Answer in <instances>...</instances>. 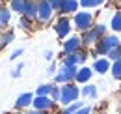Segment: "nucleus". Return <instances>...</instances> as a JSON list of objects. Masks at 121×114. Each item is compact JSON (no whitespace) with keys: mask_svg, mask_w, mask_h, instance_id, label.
Here are the masks:
<instances>
[{"mask_svg":"<svg viewBox=\"0 0 121 114\" xmlns=\"http://www.w3.org/2000/svg\"><path fill=\"white\" fill-rule=\"evenodd\" d=\"M116 47H121V41L117 36H112V34H104L99 41H97V45L93 47V54L95 56H106L112 49H116Z\"/></svg>","mask_w":121,"mask_h":114,"instance_id":"1","label":"nucleus"},{"mask_svg":"<svg viewBox=\"0 0 121 114\" xmlns=\"http://www.w3.org/2000/svg\"><path fill=\"white\" fill-rule=\"evenodd\" d=\"M106 34V26L104 24H97V26H91L90 30H86V32H82V45L86 47V49H90V47H95L97 41L103 38Z\"/></svg>","mask_w":121,"mask_h":114,"instance_id":"2","label":"nucleus"},{"mask_svg":"<svg viewBox=\"0 0 121 114\" xmlns=\"http://www.w3.org/2000/svg\"><path fill=\"white\" fill-rule=\"evenodd\" d=\"M80 95V88L73 82H67V84L60 86V103L63 107H69L71 103H75Z\"/></svg>","mask_w":121,"mask_h":114,"instance_id":"3","label":"nucleus"},{"mask_svg":"<svg viewBox=\"0 0 121 114\" xmlns=\"http://www.w3.org/2000/svg\"><path fill=\"white\" fill-rule=\"evenodd\" d=\"M76 71H78L76 66H65V64H61L60 67H58V71H56V75H54L56 84H67V82H73Z\"/></svg>","mask_w":121,"mask_h":114,"instance_id":"4","label":"nucleus"},{"mask_svg":"<svg viewBox=\"0 0 121 114\" xmlns=\"http://www.w3.org/2000/svg\"><path fill=\"white\" fill-rule=\"evenodd\" d=\"M73 24H75L76 30H80V32H86V30H90L93 26V15L90 11H76L75 17H73Z\"/></svg>","mask_w":121,"mask_h":114,"instance_id":"5","label":"nucleus"},{"mask_svg":"<svg viewBox=\"0 0 121 114\" xmlns=\"http://www.w3.org/2000/svg\"><path fill=\"white\" fill-rule=\"evenodd\" d=\"M52 15H54V10L48 4V0H39V4H37V19L35 21L39 24H47V23L52 21Z\"/></svg>","mask_w":121,"mask_h":114,"instance_id":"6","label":"nucleus"},{"mask_svg":"<svg viewBox=\"0 0 121 114\" xmlns=\"http://www.w3.org/2000/svg\"><path fill=\"white\" fill-rule=\"evenodd\" d=\"M32 105H34L35 110H41V112H48V110H52L56 107V103L50 99L48 95H35L34 101H32Z\"/></svg>","mask_w":121,"mask_h":114,"instance_id":"7","label":"nucleus"},{"mask_svg":"<svg viewBox=\"0 0 121 114\" xmlns=\"http://www.w3.org/2000/svg\"><path fill=\"white\" fill-rule=\"evenodd\" d=\"M54 30H56V36L60 39L67 38L69 32H71V21H69V17L67 15H61L60 19L56 21V24H54Z\"/></svg>","mask_w":121,"mask_h":114,"instance_id":"8","label":"nucleus"},{"mask_svg":"<svg viewBox=\"0 0 121 114\" xmlns=\"http://www.w3.org/2000/svg\"><path fill=\"white\" fill-rule=\"evenodd\" d=\"M82 38H78V36H71V38H67V41L63 43V54H73V52H78V51H82Z\"/></svg>","mask_w":121,"mask_h":114,"instance_id":"9","label":"nucleus"},{"mask_svg":"<svg viewBox=\"0 0 121 114\" xmlns=\"http://www.w3.org/2000/svg\"><path fill=\"white\" fill-rule=\"evenodd\" d=\"M78 8H80L78 0H63V2H61V8H60V11H58V13H61V15L76 13V11H78Z\"/></svg>","mask_w":121,"mask_h":114,"instance_id":"10","label":"nucleus"},{"mask_svg":"<svg viewBox=\"0 0 121 114\" xmlns=\"http://www.w3.org/2000/svg\"><path fill=\"white\" fill-rule=\"evenodd\" d=\"M110 67H112V62L108 60V58H95V62H93V71L97 73H108L110 71Z\"/></svg>","mask_w":121,"mask_h":114,"instance_id":"11","label":"nucleus"},{"mask_svg":"<svg viewBox=\"0 0 121 114\" xmlns=\"http://www.w3.org/2000/svg\"><path fill=\"white\" fill-rule=\"evenodd\" d=\"M37 4H39V0H26V8H24V17H28L32 21H35L37 19Z\"/></svg>","mask_w":121,"mask_h":114,"instance_id":"12","label":"nucleus"},{"mask_svg":"<svg viewBox=\"0 0 121 114\" xmlns=\"http://www.w3.org/2000/svg\"><path fill=\"white\" fill-rule=\"evenodd\" d=\"M32 101H34V95H32L30 92H24V94H21L15 101V109L17 110H21V109H26V107H30Z\"/></svg>","mask_w":121,"mask_h":114,"instance_id":"13","label":"nucleus"},{"mask_svg":"<svg viewBox=\"0 0 121 114\" xmlns=\"http://www.w3.org/2000/svg\"><path fill=\"white\" fill-rule=\"evenodd\" d=\"M91 75H93V69H90V67H80V69L76 71V75H75V82L86 84V82L91 79Z\"/></svg>","mask_w":121,"mask_h":114,"instance_id":"14","label":"nucleus"},{"mask_svg":"<svg viewBox=\"0 0 121 114\" xmlns=\"http://www.w3.org/2000/svg\"><path fill=\"white\" fill-rule=\"evenodd\" d=\"M80 95H82V97H90V99H97V86L84 84L82 90H80Z\"/></svg>","mask_w":121,"mask_h":114,"instance_id":"15","label":"nucleus"},{"mask_svg":"<svg viewBox=\"0 0 121 114\" xmlns=\"http://www.w3.org/2000/svg\"><path fill=\"white\" fill-rule=\"evenodd\" d=\"M24 8H26V0H9V10L15 11V13H24Z\"/></svg>","mask_w":121,"mask_h":114,"instance_id":"16","label":"nucleus"},{"mask_svg":"<svg viewBox=\"0 0 121 114\" xmlns=\"http://www.w3.org/2000/svg\"><path fill=\"white\" fill-rule=\"evenodd\" d=\"M11 21V10L9 8H0V26H8Z\"/></svg>","mask_w":121,"mask_h":114,"instance_id":"17","label":"nucleus"},{"mask_svg":"<svg viewBox=\"0 0 121 114\" xmlns=\"http://www.w3.org/2000/svg\"><path fill=\"white\" fill-rule=\"evenodd\" d=\"M110 26L114 32H121V11H116L112 15V21H110Z\"/></svg>","mask_w":121,"mask_h":114,"instance_id":"18","label":"nucleus"},{"mask_svg":"<svg viewBox=\"0 0 121 114\" xmlns=\"http://www.w3.org/2000/svg\"><path fill=\"white\" fill-rule=\"evenodd\" d=\"M13 38H15V34H13V30H8V32H2V36H0V45H2V47H6V45H9V43L13 41Z\"/></svg>","mask_w":121,"mask_h":114,"instance_id":"19","label":"nucleus"},{"mask_svg":"<svg viewBox=\"0 0 121 114\" xmlns=\"http://www.w3.org/2000/svg\"><path fill=\"white\" fill-rule=\"evenodd\" d=\"M19 26L22 30H26V32H30L32 26H34V21L28 19V17H24V15H21V19H19Z\"/></svg>","mask_w":121,"mask_h":114,"instance_id":"20","label":"nucleus"},{"mask_svg":"<svg viewBox=\"0 0 121 114\" xmlns=\"http://www.w3.org/2000/svg\"><path fill=\"white\" fill-rule=\"evenodd\" d=\"M80 8H97L101 4H104V0H78Z\"/></svg>","mask_w":121,"mask_h":114,"instance_id":"21","label":"nucleus"},{"mask_svg":"<svg viewBox=\"0 0 121 114\" xmlns=\"http://www.w3.org/2000/svg\"><path fill=\"white\" fill-rule=\"evenodd\" d=\"M106 58H108L110 62H117V60H121V47H116V49H112V51L106 54Z\"/></svg>","mask_w":121,"mask_h":114,"instance_id":"22","label":"nucleus"},{"mask_svg":"<svg viewBox=\"0 0 121 114\" xmlns=\"http://www.w3.org/2000/svg\"><path fill=\"white\" fill-rule=\"evenodd\" d=\"M110 71H112V77H114V79H121V60H117V62H112Z\"/></svg>","mask_w":121,"mask_h":114,"instance_id":"23","label":"nucleus"},{"mask_svg":"<svg viewBox=\"0 0 121 114\" xmlns=\"http://www.w3.org/2000/svg\"><path fill=\"white\" fill-rule=\"evenodd\" d=\"M52 90V84H39L35 90V95H48Z\"/></svg>","mask_w":121,"mask_h":114,"instance_id":"24","label":"nucleus"},{"mask_svg":"<svg viewBox=\"0 0 121 114\" xmlns=\"http://www.w3.org/2000/svg\"><path fill=\"white\" fill-rule=\"evenodd\" d=\"M48 97L54 101V103H60V86L52 84V90H50V94H48Z\"/></svg>","mask_w":121,"mask_h":114,"instance_id":"25","label":"nucleus"},{"mask_svg":"<svg viewBox=\"0 0 121 114\" xmlns=\"http://www.w3.org/2000/svg\"><path fill=\"white\" fill-rule=\"evenodd\" d=\"M82 107H84V105H82L80 101H75V103H71L69 107H65V110H67L69 114H75L76 110H78V109H82Z\"/></svg>","mask_w":121,"mask_h":114,"instance_id":"26","label":"nucleus"},{"mask_svg":"<svg viewBox=\"0 0 121 114\" xmlns=\"http://www.w3.org/2000/svg\"><path fill=\"white\" fill-rule=\"evenodd\" d=\"M61 2H63V0H48V4L52 6V10H54V11H60Z\"/></svg>","mask_w":121,"mask_h":114,"instance_id":"27","label":"nucleus"},{"mask_svg":"<svg viewBox=\"0 0 121 114\" xmlns=\"http://www.w3.org/2000/svg\"><path fill=\"white\" fill-rule=\"evenodd\" d=\"M22 67H24V64H19V66H17L15 69L11 71V77H13V79H17V77H21V71H22Z\"/></svg>","mask_w":121,"mask_h":114,"instance_id":"28","label":"nucleus"},{"mask_svg":"<svg viewBox=\"0 0 121 114\" xmlns=\"http://www.w3.org/2000/svg\"><path fill=\"white\" fill-rule=\"evenodd\" d=\"M19 56H22V49H15V51L11 52V56H9V60H17Z\"/></svg>","mask_w":121,"mask_h":114,"instance_id":"29","label":"nucleus"},{"mask_svg":"<svg viewBox=\"0 0 121 114\" xmlns=\"http://www.w3.org/2000/svg\"><path fill=\"white\" fill-rule=\"evenodd\" d=\"M56 71H58L56 64H50V66H48V69H47V75H50V77H52V75H56Z\"/></svg>","mask_w":121,"mask_h":114,"instance_id":"30","label":"nucleus"},{"mask_svg":"<svg viewBox=\"0 0 121 114\" xmlns=\"http://www.w3.org/2000/svg\"><path fill=\"white\" fill-rule=\"evenodd\" d=\"M90 112H91V109H90V107H82V109H78L75 114H90Z\"/></svg>","mask_w":121,"mask_h":114,"instance_id":"31","label":"nucleus"},{"mask_svg":"<svg viewBox=\"0 0 121 114\" xmlns=\"http://www.w3.org/2000/svg\"><path fill=\"white\" fill-rule=\"evenodd\" d=\"M45 60H48V62L52 60V51H45Z\"/></svg>","mask_w":121,"mask_h":114,"instance_id":"32","label":"nucleus"},{"mask_svg":"<svg viewBox=\"0 0 121 114\" xmlns=\"http://www.w3.org/2000/svg\"><path fill=\"white\" fill-rule=\"evenodd\" d=\"M28 114H45V112H41V110H35V109H32V110H28Z\"/></svg>","mask_w":121,"mask_h":114,"instance_id":"33","label":"nucleus"},{"mask_svg":"<svg viewBox=\"0 0 121 114\" xmlns=\"http://www.w3.org/2000/svg\"><path fill=\"white\" fill-rule=\"evenodd\" d=\"M61 114H69V112H67V110H65V109H63V110H61Z\"/></svg>","mask_w":121,"mask_h":114,"instance_id":"34","label":"nucleus"},{"mask_svg":"<svg viewBox=\"0 0 121 114\" xmlns=\"http://www.w3.org/2000/svg\"><path fill=\"white\" fill-rule=\"evenodd\" d=\"M15 114H22V112H21V110H17V112H15Z\"/></svg>","mask_w":121,"mask_h":114,"instance_id":"35","label":"nucleus"},{"mask_svg":"<svg viewBox=\"0 0 121 114\" xmlns=\"http://www.w3.org/2000/svg\"><path fill=\"white\" fill-rule=\"evenodd\" d=\"M0 8H2V0H0Z\"/></svg>","mask_w":121,"mask_h":114,"instance_id":"36","label":"nucleus"},{"mask_svg":"<svg viewBox=\"0 0 121 114\" xmlns=\"http://www.w3.org/2000/svg\"><path fill=\"white\" fill-rule=\"evenodd\" d=\"M0 49H2V45H0Z\"/></svg>","mask_w":121,"mask_h":114,"instance_id":"37","label":"nucleus"},{"mask_svg":"<svg viewBox=\"0 0 121 114\" xmlns=\"http://www.w3.org/2000/svg\"><path fill=\"white\" fill-rule=\"evenodd\" d=\"M45 114H48V112H45Z\"/></svg>","mask_w":121,"mask_h":114,"instance_id":"38","label":"nucleus"},{"mask_svg":"<svg viewBox=\"0 0 121 114\" xmlns=\"http://www.w3.org/2000/svg\"><path fill=\"white\" fill-rule=\"evenodd\" d=\"M0 28H2V26H0Z\"/></svg>","mask_w":121,"mask_h":114,"instance_id":"39","label":"nucleus"}]
</instances>
